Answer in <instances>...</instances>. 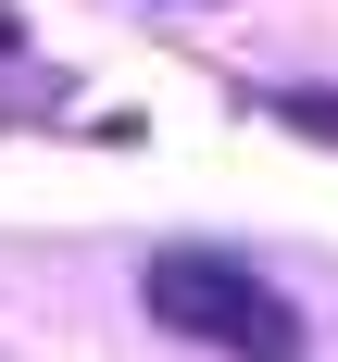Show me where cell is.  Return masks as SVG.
<instances>
[{
	"label": "cell",
	"mask_w": 338,
	"mask_h": 362,
	"mask_svg": "<svg viewBox=\"0 0 338 362\" xmlns=\"http://www.w3.org/2000/svg\"><path fill=\"white\" fill-rule=\"evenodd\" d=\"M138 300H150V325L201 337L225 362H300V313L276 300V275H251V262H225V250H163Z\"/></svg>",
	"instance_id": "cell-1"
},
{
	"label": "cell",
	"mask_w": 338,
	"mask_h": 362,
	"mask_svg": "<svg viewBox=\"0 0 338 362\" xmlns=\"http://www.w3.org/2000/svg\"><path fill=\"white\" fill-rule=\"evenodd\" d=\"M288 125H313V138H338V100H288Z\"/></svg>",
	"instance_id": "cell-2"
},
{
	"label": "cell",
	"mask_w": 338,
	"mask_h": 362,
	"mask_svg": "<svg viewBox=\"0 0 338 362\" xmlns=\"http://www.w3.org/2000/svg\"><path fill=\"white\" fill-rule=\"evenodd\" d=\"M13 37H26V25H13V13H0V50H13Z\"/></svg>",
	"instance_id": "cell-3"
}]
</instances>
